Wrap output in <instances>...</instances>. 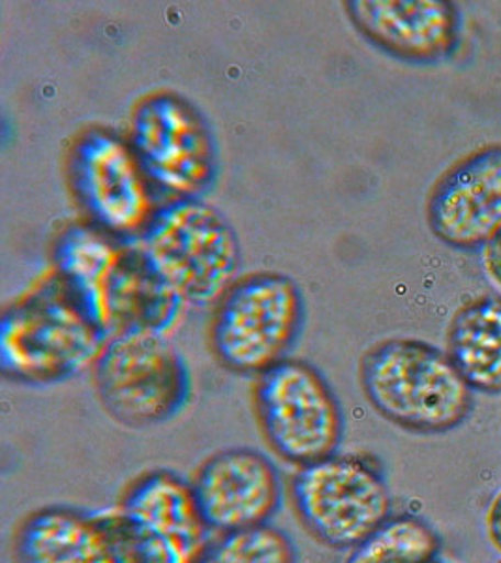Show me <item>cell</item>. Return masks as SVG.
<instances>
[{
	"mask_svg": "<svg viewBox=\"0 0 501 563\" xmlns=\"http://www.w3.org/2000/svg\"><path fill=\"white\" fill-rule=\"evenodd\" d=\"M58 276L94 325L108 336L126 331L166 334L185 299L155 269L142 244L119 246L78 228L57 249Z\"/></svg>",
	"mask_w": 501,
	"mask_h": 563,
	"instance_id": "obj_1",
	"label": "cell"
},
{
	"mask_svg": "<svg viewBox=\"0 0 501 563\" xmlns=\"http://www.w3.org/2000/svg\"><path fill=\"white\" fill-rule=\"evenodd\" d=\"M360 385L379 416L419 434L455 430L474 410V389L449 353L423 340H386L368 350Z\"/></svg>",
	"mask_w": 501,
	"mask_h": 563,
	"instance_id": "obj_2",
	"label": "cell"
},
{
	"mask_svg": "<svg viewBox=\"0 0 501 563\" xmlns=\"http://www.w3.org/2000/svg\"><path fill=\"white\" fill-rule=\"evenodd\" d=\"M108 340L58 278L2 316L0 371L21 384H57L97 365Z\"/></svg>",
	"mask_w": 501,
	"mask_h": 563,
	"instance_id": "obj_3",
	"label": "cell"
},
{
	"mask_svg": "<svg viewBox=\"0 0 501 563\" xmlns=\"http://www.w3.org/2000/svg\"><path fill=\"white\" fill-rule=\"evenodd\" d=\"M143 252L185 301L209 305L232 288L241 244L230 222L200 199H177L143 230Z\"/></svg>",
	"mask_w": 501,
	"mask_h": 563,
	"instance_id": "obj_4",
	"label": "cell"
},
{
	"mask_svg": "<svg viewBox=\"0 0 501 563\" xmlns=\"http://www.w3.org/2000/svg\"><path fill=\"white\" fill-rule=\"evenodd\" d=\"M94 382L105 411L130 429L171 421L192 398L185 358L166 334L153 331L111 336L94 365Z\"/></svg>",
	"mask_w": 501,
	"mask_h": 563,
	"instance_id": "obj_5",
	"label": "cell"
},
{
	"mask_svg": "<svg viewBox=\"0 0 501 563\" xmlns=\"http://www.w3.org/2000/svg\"><path fill=\"white\" fill-rule=\"evenodd\" d=\"M291 499L307 530L336 551H354L392 512L386 475L360 455H334L299 467Z\"/></svg>",
	"mask_w": 501,
	"mask_h": 563,
	"instance_id": "obj_6",
	"label": "cell"
},
{
	"mask_svg": "<svg viewBox=\"0 0 501 563\" xmlns=\"http://www.w3.org/2000/svg\"><path fill=\"white\" fill-rule=\"evenodd\" d=\"M301 294L290 276H245L222 295L214 312V355L230 371L259 376L286 358L301 325Z\"/></svg>",
	"mask_w": 501,
	"mask_h": 563,
	"instance_id": "obj_7",
	"label": "cell"
},
{
	"mask_svg": "<svg viewBox=\"0 0 501 563\" xmlns=\"http://www.w3.org/2000/svg\"><path fill=\"white\" fill-rule=\"evenodd\" d=\"M256 411L270 448L304 467L338 455L344 416L333 389L314 366L283 358L257 376Z\"/></svg>",
	"mask_w": 501,
	"mask_h": 563,
	"instance_id": "obj_8",
	"label": "cell"
},
{
	"mask_svg": "<svg viewBox=\"0 0 501 563\" xmlns=\"http://www.w3.org/2000/svg\"><path fill=\"white\" fill-rule=\"evenodd\" d=\"M132 151L148 185L177 199H198L219 172L216 141L192 103L169 92L145 98L132 119Z\"/></svg>",
	"mask_w": 501,
	"mask_h": 563,
	"instance_id": "obj_9",
	"label": "cell"
},
{
	"mask_svg": "<svg viewBox=\"0 0 501 563\" xmlns=\"http://www.w3.org/2000/svg\"><path fill=\"white\" fill-rule=\"evenodd\" d=\"M71 185L94 224L113 235H134L151 222L148 180L134 151L116 135L89 130L70 154Z\"/></svg>",
	"mask_w": 501,
	"mask_h": 563,
	"instance_id": "obj_10",
	"label": "cell"
},
{
	"mask_svg": "<svg viewBox=\"0 0 501 563\" xmlns=\"http://www.w3.org/2000/svg\"><path fill=\"white\" fill-rule=\"evenodd\" d=\"M192 487L209 530L222 536L269 525L283 501L282 475L254 449H227L207 459Z\"/></svg>",
	"mask_w": 501,
	"mask_h": 563,
	"instance_id": "obj_11",
	"label": "cell"
},
{
	"mask_svg": "<svg viewBox=\"0 0 501 563\" xmlns=\"http://www.w3.org/2000/svg\"><path fill=\"white\" fill-rule=\"evenodd\" d=\"M426 218L450 249H482L501 231V145L479 148L432 188Z\"/></svg>",
	"mask_w": 501,
	"mask_h": 563,
	"instance_id": "obj_12",
	"label": "cell"
},
{
	"mask_svg": "<svg viewBox=\"0 0 501 563\" xmlns=\"http://www.w3.org/2000/svg\"><path fill=\"white\" fill-rule=\"evenodd\" d=\"M346 7L360 33L394 57L439 63L457 47L460 15L447 0H354Z\"/></svg>",
	"mask_w": 501,
	"mask_h": 563,
	"instance_id": "obj_13",
	"label": "cell"
},
{
	"mask_svg": "<svg viewBox=\"0 0 501 563\" xmlns=\"http://www.w3.org/2000/svg\"><path fill=\"white\" fill-rule=\"evenodd\" d=\"M18 563H115L98 512L52 506L31 512L13 539Z\"/></svg>",
	"mask_w": 501,
	"mask_h": 563,
	"instance_id": "obj_14",
	"label": "cell"
},
{
	"mask_svg": "<svg viewBox=\"0 0 501 563\" xmlns=\"http://www.w3.org/2000/svg\"><path fill=\"white\" fill-rule=\"evenodd\" d=\"M119 509L148 530L182 544L200 560L211 543L192 483L169 472L155 470L132 483Z\"/></svg>",
	"mask_w": 501,
	"mask_h": 563,
	"instance_id": "obj_15",
	"label": "cell"
},
{
	"mask_svg": "<svg viewBox=\"0 0 501 563\" xmlns=\"http://www.w3.org/2000/svg\"><path fill=\"white\" fill-rule=\"evenodd\" d=\"M449 357L471 389L501 393V297H479L458 310Z\"/></svg>",
	"mask_w": 501,
	"mask_h": 563,
	"instance_id": "obj_16",
	"label": "cell"
},
{
	"mask_svg": "<svg viewBox=\"0 0 501 563\" xmlns=\"http://www.w3.org/2000/svg\"><path fill=\"white\" fill-rule=\"evenodd\" d=\"M346 563H444L442 539L426 520L399 515L355 547Z\"/></svg>",
	"mask_w": 501,
	"mask_h": 563,
	"instance_id": "obj_17",
	"label": "cell"
},
{
	"mask_svg": "<svg viewBox=\"0 0 501 563\" xmlns=\"http://www.w3.org/2000/svg\"><path fill=\"white\" fill-rule=\"evenodd\" d=\"M98 515L110 533L115 563H198V558L182 544L148 530L147 526L130 519L121 509Z\"/></svg>",
	"mask_w": 501,
	"mask_h": 563,
	"instance_id": "obj_18",
	"label": "cell"
},
{
	"mask_svg": "<svg viewBox=\"0 0 501 563\" xmlns=\"http://www.w3.org/2000/svg\"><path fill=\"white\" fill-rule=\"evenodd\" d=\"M198 563H299V552L286 531L264 525L225 533L209 543Z\"/></svg>",
	"mask_w": 501,
	"mask_h": 563,
	"instance_id": "obj_19",
	"label": "cell"
},
{
	"mask_svg": "<svg viewBox=\"0 0 501 563\" xmlns=\"http://www.w3.org/2000/svg\"><path fill=\"white\" fill-rule=\"evenodd\" d=\"M485 531L489 543L501 554V487L496 490L485 509Z\"/></svg>",
	"mask_w": 501,
	"mask_h": 563,
	"instance_id": "obj_20",
	"label": "cell"
},
{
	"mask_svg": "<svg viewBox=\"0 0 501 563\" xmlns=\"http://www.w3.org/2000/svg\"><path fill=\"white\" fill-rule=\"evenodd\" d=\"M481 262L485 275L501 289V231L489 244L482 246Z\"/></svg>",
	"mask_w": 501,
	"mask_h": 563,
	"instance_id": "obj_21",
	"label": "cell"
},
{
	"mask_svg": "<svg viewBox=\"0 0 501 563\" xmlns=\"http://www.w3.org/2000/svg\"><path fill=\"white\" fill-rule=\"evenodd\" d=\"M496 563H501V560H498V562H496Z\"/></svg>",
	"mask_w": 501,
	"mask_h": 563,
	"instance_id": "obj_22",
	"label": "cell"
}]
</instances>
